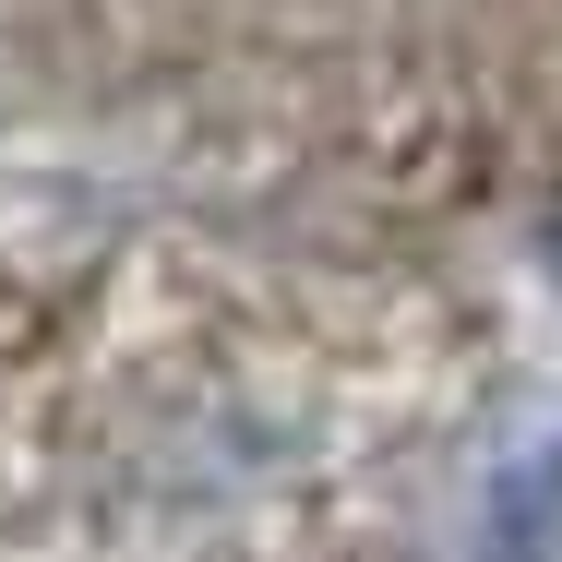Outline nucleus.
Instances as JSON below:
<instances>
[{
  "instance_id": "nucleus-1",
  "label": "nucleus",
  "mask_w": 562,
  "mask_h": 562,
  "mask_svg": "<svg viewBox=\"0 0 562 562\" xmlns=\"http://www.w3.org/2000/svg\"><path fill=\"white\" fill-rule=\"evenodd\" d=\"M551 527H562V454H527V467L491 491L479 562H551Z\"/></svg>"
},
{
  "instance_id": "nucleus-2",
  "label": "nucleus",
  "mask_w": 562,
  "mask_h": 562,
  "mask_svg": "<svg viewBox=\"0 0 562 562\" xmlns=\"http://www.w3.org/2000/svg\"><path fill=\"white\" fill-rule=\"evenodd\" d=\"M551 263H562V227H551Z\"/></svg>"
}]
</instances>
